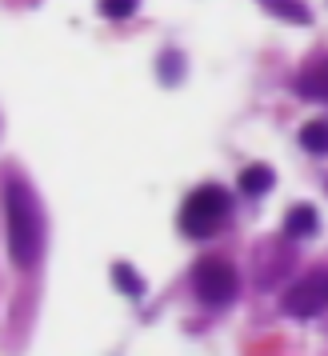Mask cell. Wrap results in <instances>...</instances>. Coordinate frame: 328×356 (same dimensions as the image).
I'll return each instance as SVG.
<instances>
[{"mask_svg": "<svg viewBox=\"0 0 328 356\" xmlns=\"http://www.w3.org/2000/svg\"><path fill=\"white\" fill-rule=\"evenodd\" d=\"M232 212V196L220 188V184H200L197 193H188V200L181 204V232L184 236H197V241H204V236H213L216 228L229 220Z\"/></svg>", "mask_w": 328, "mask_h": 356, "instance_id": "cell-2", "label": "cell"}, {"mask_svg": "<svg viewBox=\"0 0 328 356\" xmlns=\"http://www.w3.org/2000/svg\"><path fill=\"white\" fill-rule=\"evenodd\" d=\"M325 308H328V268H316V273L300 276L293 289L284 292V312L296 316V321L320 316Z\"/></svg>", "mask_w": 328, "mask_h": 356, "instance_id": "cell-4", "label": "cell"}, {"mask_svg": "<svg viewBox=\"0 0 328 356\" xmlns=\"http://www.w3.org/2000/svg\"><path fill=\"white\" fill-rule=\"evenodd\" d=\"M316 225H320V216L312 204H293V212L284 216V236L288 241H309L316 236Z\"/></svg>", "mask_w": 328, "mask_h": 356, "instance_id": "cell-6", "label": "cell"}, {"mask_svg": "<svg viewBox=\"0 0 328 356\" xmlns=\"http://www.w3.org/2000/svg\"><path fill=\"white\" fill-rule=\"evenodd\" d=\"M140 8V0H100V13L108 20H124V17H132Z\"/></svg>", "mask_w": 328, "mask_h": 356, "instance_id": "cell-11", "label": "cell"}, {"mask_svg": "<svg viewBox=\"0 0 328 356\" xmlns=\"http://www.w3.org/2000/svg\"><path fill=\"white\" fill-rule=\"evenodd\" d=\"M300 148L312 152V156H328V120H309L304 129H300Z\"/></svg>", "mask_w": 328, "mask_h": 356, "instance_id": "cell-8", "label": "cell"}, {"mask_svg": "<svg viewBox=\"0 0 328 356\" xmlns=\"http://www.w3.org/2000/svg\"><path fill=\"white\" fill-rule=\"evenodd\" d=\"M164 68L172 72V81H181V56H177V52H164V56H161V72H164Z\"/></svg>", "mask_w": 328, "mask_h": 356, "instance_id": "cell-12", "label": "cell"}, {"mask_svg": "<svg viewBox=\"0 0 328 356\" xmlns=\"http://www.w3.org/2000/svg\"><path fill=\"white\" fill-rule=\"evenodd\" d=\"M113 284L124 292V296H132V300L145 296V280H140V273H132L129 264H113Z\"/></svg>", "mask_w": 328, "mask_h": 356, "instance_id": "cell-9", "label": "cell"}, {"mask_svg": "<svg viewBox=\"0 0 328 356\" xmlns=\"http://www.w3.org/2000/svg\"><path fill=\"white\" fill-rule=\"evenodd\" d=\"M4 216H8V252L20 268L36 264L40 248H44V220L36 209V196L28 193L24 180H8L4 188Z\"/></svg>", "mask_w": 328, "mask_h": 356, "instance_id": "cell-1", "label": "cell"}, {"mask_svg": "<svg viewBox=\"0 0 328 356\" xmlns=\"http://www.w3.org/2000/svg\"><path fill=\"white\" fill-rule=\"evenodd\" d=\"M192 289H197V296L204 300V305H229V300H236V289H240V276H236V268H232L229 260L220 257H208L197 264V273H192Z\"/></svg>", "mask_w": 328, "mask_h": 356, "instance_id": "cell-3", "label": "cell"}, {"mask_svg": "<svg viewBox=\"0 0 328 356\" xmlns=\"http://www.w3.org/2000/svg\"><path fill=\"white\" fill-rule=\"evenodd\" d=\"M272 168L268 164H248L245 172H240V193L245 196H264L268 188H272Z\"/></svg>", "mask_w": 328, "mask_h": 356, "instance_id": "cell-7", "label": "cell"}, {"mask_svg": "<svg viewBox=\"0 0 328 356\" xmlns=\"http://www.w3.org/2000/svg\"><path fill=\"white\" fill-rule=\"evenodd\" d=\"M296 92L312 100H328V56H320L316 65H309L296 76Z\"/></svg>", "mask_w": 328, "mask_h": 356, "instance_id": "cell-5", "label": "cell"}, {"mask_svg": "<svg viewBox=\"0 0 328 356\" xmlns=\"http://www.w3.org/2000/svg\"><path fill=\"white\" fill-rule=\"evenodd\" d=\"M264 8H268V13H277L280 20H296V24H309V8H304V4H300V0H261Z\"/></svg>", "mask_w": 328, "mask_h": 356, "instance_id": "cell-10", "label": "cell"}]
</instances>
